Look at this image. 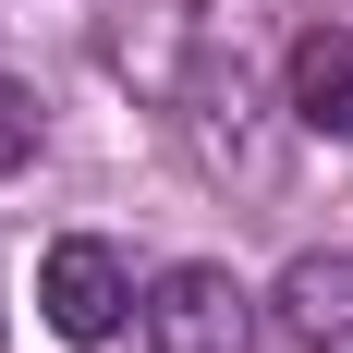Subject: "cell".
<instances>
[{
    "instance_id": "1",
    "label": "cell",
    "mask_w": 353,
    "mask_h": 353,
    "mask_svg": "<svg viewBox=\"0 0 353 353\" xmlns=\"http://www.w3.org/2000/svg\"><path fill=\"white\" fill-rule=\"evenodd\" d=\"M256 341H268V305L219 256H183L146 281V353H256Z\"/></svg>"
},
{
    "instance_id": "2",
    "label": "cell",
    "mask_w": 353,
    "mask_h": 353,
    "mask_svg": "<svg viewBox=\"0 0 353 353\" xmlns=\"http://www.w3.org/2000/svg\"><path fill=\"white\" fill-rule=\"evenodd\" d=\"M183 134H195V159H208L219 183H268V171H281V146L256 134V73H244V49L195 37V73H183Z\"/></svg>"
},
{
    "instance_id": "3",
    "label": "cell",
    "mask_w": 353,
    "mask_h": 353,
    "mask_svg": "<svg viewBox=\"0 0 353 353\" xmlns=\"http://www.w3.org/2000/svg\"><path fill=\"white\" fill-rule=\"evenodd\" d=\"M37 305H49V329H61V341H110V329L146 305V292H134V256H122V244L61 232V244L37 256Z\"/></svg>"
},
{
    "instance_id": "4",
    "label": "cell",
    "mask_w": 353,
    "mask_h": 353,
    "mask_svg": "<svg viewBox=\"0 0 353 353\" xmlns=\"http://www.w3.org/2000/svg\"><path fill=\"white\" fill-rule=\"evenodd\" d=\"M268 329L292 353H353V256H292L268 292Z\"/></svg>"
},
{
    "instance_id": "5",
    "label": "cell",
    "mask_w": 353,
    "mask_h": 353,
    "mask_svg": "<svg viewBox=\"0 0 353 353\" xmlns=\"http://www.w3.org/2000/svg\"><path fill=\"white\" fill-rule=\"evenodd\" d=\"M292 122L341 146L353 134V25H305L292 37Z\"/></svg>"
},
{
    "instance_id": "6",
    "label": "cell",
    "mask_w": 353,
    "mask_h": 353,
    "mask_svg": "<svg viewBox=\"0 0 353 353\" xmlns=\"http://www.w3.org/2000/svg\"><path fill=\"white\" fill-rule=\"evenodd\" d=\"M25 159H37V98L12 85V73H0V183L25 171Z\"/></svg>"
}]
</instances>
